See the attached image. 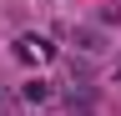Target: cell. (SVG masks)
I'll return each mask as SVG.
<instances>
[{
    "label": "cell",
    "mask_w": 121,
    "mask_h": 116,
    "mask_svg": "<svg viewBox=\"0 0 121 116\" xmlns=\"http://www.w3.org/2000/svg\"><path fill=\"white\" fill-rule=\"evenodd\" d=\"M25 101H45V81H30L25 86Z\"/></svg>",
    "instance_id": "obj_3"
},
{
    "label": "cell",
    "mask_w": 121,
    "mask_h": 116,
    "mask_svg": "<svg viewBox=\"0 0 121 116\" xmlns=\"http://www.w3.org/2000/svg\"><path fill=\"white\" fill-rule=\"evenodd\" d=\"M15 56H20V61H45V56H51V46H45V40H35V35H25L20 46H15Z\"/></svg>",
    "instance_id": "obj_1"
},
{
    "label": "cell",
    "mask_w": 121,
    "mask_h": 116,
    "mask_svg": "<svg viewBox=\"0 0 121 116\" xmlns=\"http://www.w3.org/2000/svg\"><path fill=\"white\" fill-rule=\"evenodd\" d=\"M76 40H81V51H106V40H101V30H81Z\"/></svg>",
    "instance_id": "obj_2"
}]
</instances>
